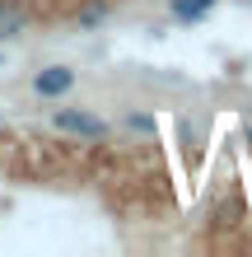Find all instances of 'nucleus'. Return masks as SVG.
I'll list each match as a JSON object with an SVG mask.
<instances>
[{"instance_id": "nucleus-5", "label": "nucleus", "mask_w": 252, "mask_h": 257, "mask_svg": "<svg viewBox=\"0 0 252 257\" xmlns=\"http://www.w3.org/2000/svg\"><path fill=\"white\" fill-rule=\"evenodd\" d=\"M103 19H108V5H103V0H94V5L80 10V24H84V28H94V24H103Z\"/></svg>"}, {"instance_id": "nucleus-1", "label": "nucleus", "mask_w": 252, "mask_h": 257, "mask_svg": "<svg viewBox=\"0 0 252 257\" xmlns=\"http://www.w3.org/2000/svg\"><path fill=\"white\" fill-rule=\"evenodd\" d=\"M52 126L66 131V136H84V141H103V136H108V122L94 117V112H84V108H56Z\"/></svg>"}, {"instance_id": "nucleus-3", "label": "nucleus", "mask_w": 252, "mask_h": 257, "mask_svg": "<svg viewBox=\"0 0 252 257\" xmlns=\"http://www.w3.org/2000/svg\"><path fill=\"white\" fill-rule=\"evenodd\" d=\"M28 19H33V10H28V0H0V42L5 38H19Z\"/></svg>"}, {"instance_id": "nucleus-4", "label": "nucleus", "mask_w": 252, "mask_h": 257, "mask_svg": "<svg viewBox=\"0 0 252 257\" xmlns=\"http://www.w3.org/2000/svg\"><path fill=\"white\" fill-rule=\"evenodd\" d=\"M215 5H219V0H168V14L177 24H201Z\"/></svg>"}, {"instance_id": "nucleus-2", "label": "nucleus", "mask_w": 252, "mask_h": 257, "mask_svg": "<svg viewBox=\"0 0 252 257\" xmlns=\"http://www.w3.org/2000/svg\"><path fill=\"white\" fill-rule=\"evenodd\" d=\"M70 89H75V70L70 66H42L33 75V94L38 98H61V94H70Z\"/></svg>"}]
</instances>
